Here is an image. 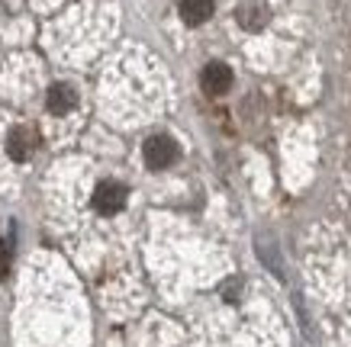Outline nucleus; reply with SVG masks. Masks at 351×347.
I'll return each instance as SVG.
<instances>
[{"label": "nucleus", "instance_id": "obj_5", "mask_svg": "<svg viewBox=\"0 0 351 347\" xmlns=\"http://www.w3.org/2000/svg\"><path fill=\"white\" fill-rule=\"evenodd\" d=\"M32 148H36V132H29L26 126L10 129V136H7V155L13 161H26L32 155Z\"/></svg>", "mask_w": 351, "mask_h": 347}, {"label": "nucleus", "instance_id": "obj_4", "mask_svg": "<svg viewBox=\"0 0 351 347\" xmlns=\"http://www.w3.org/2000/svg\"><path fill=\"white\" fill-rule=\"evenodd\" d=\"M235 20H239L242 29L261 32L267 26V20H271V10H267L265 0H242V3H239V10H235Z\"/></svg>", "mask_w": 351, "mask_h": 347}, {"label": "nucleus", "instance_id": "obj_7", "mask_svg": "<svg viewBox=\"0 0 351 347\" xmlns=\"http://www.w3.org/2000/svg\"><path fill=\"white\" fill-rule=\"evenodd\" d=\"M77 103V97H75V87L71 84H52L49 87V113L55 116H64V113H71Z\"/></svg>", "mask_w": 351, "mask_h": 347}, {"label": "nucleus", "instance_id": "obj_6", "mask_svg": "<svg viewBox=\"0 0 351 347\" xmlns=\"http://www.w3.org/2000/svg\"><path fill=\"white\" fill-rule=\"evenodd\" d=\"M216 0H181V20L187 26H203L213 16Z\"/></svg>", "mask_w": 351, "mask_h": 347}, {"label": "nucleus", "instance_id": "obj_2", "mask_svg": "<svg viewBox=\"0 0 351 347\" xmlns=\"http://www.w3.org/2000/svg\"><path fill=\"white\" fill-rule=\"evenodd\" d=\"M126 196L129 193L119 180H104L94 193V209L104 212V216H113V212H119L123 206H126Z\"/></svg>", "mask_w": 351, "mask_h": 347}, {"label": "nucleus", "instance_id": "obj_8", "mask_svg": "<svg viewBox=\"0 0 351 347\" xmlns=\"http://www.w3.org/2000/svg\"><path fill=\"white\" fill-rule=\"evenodd\" d=\"M7 270V248H3V242H0V274Z\"/></svg>", "mask_w": 351, "mask_h": 347}, {"label": "nucleus", "instance_id": "obj_1", "mask_svg": "<svg viewBox=\"0 0 351 347\" xmlns=\"http://www.w3.org/2000/svg\"><path fill=\"white\" fill-rule=\"evenodd\" d=\"M142 151H145V164L152 170H165L178 161V142L168 136H152Z\"/></svg>", "mask_w": 351, "mask_h": 347}, {"label": "nucleus", "instance_id": "obj_3", "mask_svg": "<svg viewBox=\"0 0 351 347\" xmlns=\"http://www.w3.org/2000/svg\"><path fill=\"white\" fill-rule=\"evenodd\" d=\"M200 87L206 90L210 97H223L232 90V71H229V64L223 62H210L203 68L200 74Z\"/></svg>", "mask_w": 351, "mask_h": 347}]
</instances>
